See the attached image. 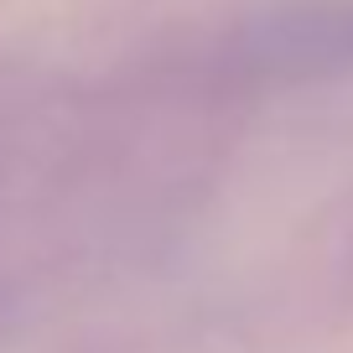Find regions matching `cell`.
Instances as JSON below:
<instances>
[{"instance_id": "1", "label": "cell", "mask_w": 353, "mask_h": 353, "mask_svg": "<svg viewBox=\"0 0 353 353\" xmlns=\"http://www.w3.org/2000/svg\"><path fill=\"white\" fill-rule=\"evenodd\" d=\"M234 63L254 78L307 83V78L353 73V0L291 6L244 26Z\"/></svg>"}]
</instances>
